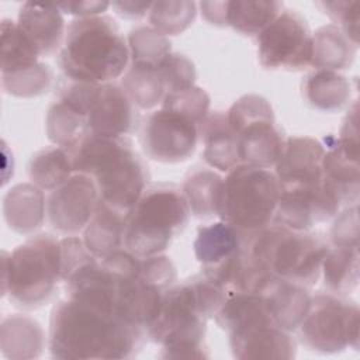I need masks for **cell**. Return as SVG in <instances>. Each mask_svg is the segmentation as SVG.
I'll return each mask as SVG.
<instances>
[{
  "label": "cell",
  "instance_id": "obj_1",
  "mask_svg": "<svg viewBox=\"0 0 360 360\" xmlns=\"http://www.w3.org/2000/svg\"><path fill=\"white\" fill-rule=\"evenodd\" d=\"M145 333L114 309L66 297L51 314L49 350L56 359H129Z\"/></svg>",
  "mask_w": 360,
  "mask_h": 360
},
{
  "label": "cell",
  "instance_id": "obj_2",
  "mask_svg": "<svg viewBox=\"0 0 360 360\" xmlns=\"http://www.w3.org/2000/svg\"><path fill=\"white\" fill-rule=\"evenodd\" d=\"M225 297L226 290L204 274L172 284L146 335L162 346L165 359H207V321L214 318Z\"/></svg>",
  "mask_w": 360,
  "mask_h": 360
},
{
  "label": "cell",
  "instance_id": "obj_3",
  "mask_svg": "<svg viewBox=\"0 0 360 360\" xmlns=\"http://www.w3.org/2000/svg\"><path fill=\"white\" fill-rule=\"evenodd\" d=\"M66 150L75 173L90 176L100 200L122 212L128 214L146 188V167L125 136L87 134Z\"/></svg>",
  "mask_w": 360,
  "mask_h": 360
},
{
  "label": "cell",
  "instance_id": "obj_4",
  "mask_svg": "<svg viewBox=\"0 0 360 360\" xmlns=\"http://www.w3.org/2000/svg\"><path fill=\"white\" fill-rule=\"evenodd\" d=\"M59 62L73 82L110 83L127 70L129 48L111 17H82L69 24Z\"/></svg>",
  "mask_w": 360,
  "mask_h": 360
},
{
  "label": "cell",
  "instance_id": "obj_5",
  "mask_svg": "<svg viewBox=\"0 0 360 360\" xmlns=\"http://www.w3.org/2000/svg\"><path fill=\"white\" fill-rule=\"evenodd\" d=\"M188 215L187 201L177 187H146L128 212L124 248L139 257L160 255L186 228Z\"/></svg>",
  "mask_w": 360,
  "mask_h": 360
},
{
  "label": "cell",
  "instance_id": "obj_6",
  "mask_svg": "<svg viewBox=\"0 0 360 360\" xmlns=\"http://www.w3.org/2000/svg\"><path fill=\"white\" fill-rule=\"evenodd\" d=\"M328 249L321 238L278 224L255 232L249 245L252 259L267 273L305 287L318 281Z\"/></svg>",
  "mask_w": 360,
  "mask_h": 360
},
{
  "label": "cell",
  "instance_id": "obj_7",
  "mask_svg": "<svg viewBox=\"0 0 360 360\" xmlns=\"http://www.w3.org/2000/svg\"><path fill=\"white\" fill-rule=\"evenodd\" d=\"M60 280V239L39 233L3 252V294L20 307L46 302Z\"/></svg>",
  "mask_w": 360,
  "mask_h": 360
},
{
  "label": "cell",
  "instance_id": "obj_8",
  "mask_svg": "<svg viewBox=\"0 0 360 360\" xmlns=\"http://www.w3.org/2000/svg\"><path fill=\"white\" fill-rule=\"evenodd\" d=\"M280 184L264 167L238 165L222 180L218 217L245 232H257L273 222Z\"/></svg>",
  "mask_w": 360,
  "mask_h": 360
},
{
  "label": "cell",
  "instance_id": "obj_9",
  "mask_svg": "<svg viewBox=\"0 0 360 360\" xmlns=\"http://www.w3.org/2000/svg\"><path fill=\"white\" fill-rule=\"evenodd\" d=\"M253 233L224 221L200 226L193 248L202 274L226 292L238 291L252 264L249 245Z\"/></svg>",
  "mask_w": 360,
  "mask_h": 360
},
{
  "label": "cell",
  "instance_id": "obj_10",
  "mask_svg": "<svg viewBox=\"0 0 360 360\" xmlns=\"http://www.w3.org/2000/svg\"><path fill=\"white\" fill-rule=\"evenodd\" d=\"M226 117L236 136L240 163L264 169L276 165L285 139L276 125L270 103L263 96L239 97L226 111Z\"/></svg>",
  "mask_w": 360,
  "mask_h": 360
},
{
  "label": "cell",
  "instance_id": "obj_11",
  "mask_svg": "<svg viewBox=\"0 0 360 360\" xmlns=\"http://www.w3.org/2000/svg\"><path fill=\"white\" fill-rule=\"evenodd\" d=\"M360 311L354 301L339 294L311 297L309 309L298 326L301 340L314 352L339 353L359 349Z\"/></svg>",
  "mask_w": 360,
  "mask_h": 360
},
{
  "label": "cell",
  "instance_id": "obj_12",
  "mask_svg": "<svg viewBox=\"0 0 360 360\" xmlns=\"http://www.w3.org/2000/svg\"><path fill=\"white\" fill-rule=\"evenodd\" d=\"M259 62L266 69H301L311 65L312 34L295 10L281 11L257 34Z\"/></svg>",
  "mask_w": 360,
  "mask_h": 360
},
{
  "label": "cell",
  "instance_id": "obj_13",
  "mask_svg": "<svg viewBox=\"0 0 360 360\" xmlns=\"http://www.w3.org/2000/svg\"><path fill=\"white\" fill-rule=\"evenodd\" d=\"M198 139V124L167 108L149 114L141 128V145L145 153L165 163H177L190 158Z\"/></svg>",
  "mask_w": 360,
  "mask_h": 360
},
{
  "label": "cell",
  "instance_id": "obj_14",
  "mask_svg": "<svg viewBox=\"0 0 360 360\" xmlns=\"http://www.w3.org/2000/svg\"><path fill=\"white\" fill-rule=\"evenodd\" d=\"M340 205V200L323 179L311 186L280 187V198L271 224L294 231H308L314 224L335 217Z\"/></svg>",
  "mask_w": 360,
  "mask_h": 360
},
{
  "label": "cell",
  "instance_id": "obj_15",
  "mask_svg": "<svg viewBox=\"0 0 360 360\" xmlns=\"http://www.w3.org/2000/svg\"><path fill=\"white\" fill-rule=\"evenodd\" d=\"M98 200L94 180L87 174L75 173L52 190L46 204L49 222L59 232L76 233L86 228Z\"/></svg>",
  "mask_w": 360,
  "mask_h": 360
},
{
  "label": "cell",
  "instance_id": "obj_16",
  "mask_svg": "<svg viewBox=\"0 0 360 360\" xmlns=\"http://www.w3.org/2000/svg\"><path fill=\"white\" fill-rule=\"evenodd\" d=\"M86 112L89 134L125 136L135 124L134 104L122 86L86 83Z\"/></svg>",
  "mask_w": 360,
  "mask_h": 360
},
{
  "label": "cell",
  "instance_id": "obj_17",
  "mask_svg": "<svg viewBox=\"0 0 360 360\" xmlns=\"http://www.w3.org/2000/svg\"><path fill=\"white\" fill-rule=\"evenodd\" d=\"M359 135L340 132L329 138L322 158V173L326 184L342 204H356L359 200Z\"/></svg>",
  "mask_w": 360,
  "mask_h": 360
},
{
  "label": "cell",
  "instance_id": "obj_18",
  "mask_svg": "<svg viewBox=\"0 0 360 360\" xmlns=\"http://www.w3.org/2000/svg\"><path fill=\"white\" fill-rule=\"evenodd\" d=\"M325 146L309 136H291L284 141L276 162L280 187L311 186L322 181V158Z\"/></svg>",
  "mask_w": 360,
  "mask_h": 360
},
{
  "label": "cell",
  "instance_id": "obj_19",
  "mask_svg": "<svg viewBox=\"0 0 360 360\" xmlns=\"http://www.w3.org/2000/svg\"><path fill=\"white\" fill-rule=\"evenodd\" d=\"M233 357L290 360L295 356L297 345L288 330L276 323H262L229 333Z\"/></svg>",
  "mask_w": 360,
  "mask_h": 360
},
{
  "label": "cell",
  "instance_id": "obj_20",
  "mask_svg": "<svg viewBox=\"0 0 360 360\" xmlns=\"http://www.w3.org/2000/svg\"><path fill=\"white\" fill-rule=\"evenodd\" d=\"M82 98L80 90L73 82L48 110L45 120L46 135L60 148L70 149L89 134L87 114Z\"/></svg>",
  "mask_w": 360,
  "mask_h": 360
},
{
  "label": "cell",
  "instance_id": "obj_21",
  "mask_svg": "<svg viewBox=\"0 0 360 360\" xmlns=\"http://www.w3.org/2000/svg\"><path fill=\"white\" fill-rule=\"evenodd\" d=\"M259 292L263 294L274 322L281 329L288 332L298 329L311 304L305 285L270 276Z\"/></svg>",
  "mask_w": 360,
  "mask_h": 360
},
{
  "label": "cell",
  "instance_id": "obj_22",
  "mask_svg": "<svg viewBox=\"0 0 360 360\" xmlns=\"http://www.w3.org/2000/svg\"><path fill=\"white\" fill-rule=\"evenodd\" d=\"M17 24L37 46L41 56L53 53L63 39L65 20L55 3H24Z\"/></svg>",
  "mask_w": 360,
  "mask_h": 360
},
{
  "label": "cell",
  "instance_id": "obj_23",
  "mask_svg": "<svg viewBox=\"0 0 360 360\" xmlns=\"http://www.w3.org/2000/svg\"><path fill=\"white\" fill-rule=\"evenodd\" d=\"M201 142L204 145V160L214 169L229 172L240 165L238 143L232 131L226 111H212L198 125Z\"/></svg>",
  "mask_w": 360,
  "mask_h": 360
},
{
  "label": "cell",
  "instance_id": "obj_24",
  "mask_svg": "<svg viewBox=\"0 0 360 360\" xmlns=\"http://www.w3.org/2000/svg\"><path fill=\"white\" fill-rule=\"evenodd\" d=\"M127 212H122L103 200H98L96 211L84 228V243L97 257L103 259L124 248Z\"/></svg>",
  "mask_w": 360,
  "mask_h": 360
},
{
  "label": "cell",
  "instance_id": "obj_25",
  "mask_svg": "<svg viewBox=\"0 0 360 360\" xmlns=\"http://www.w3.org/2000/svg\"><path fill=\"white\" fill-rule=\"evenodd\" d=\"M4 218L18 233H31L38 229L45 217V197L35 184L21 183L11 187L3 201Z\"/></svg>",
  "mask_w": 360,
  "mask_h": 360
},
{
  "label": "cell",
  "instance_id": "obj_26",
  "mask_svg": "<svg viewBox=\"0 0 360 360\" xmlns=\"http://www.w3.org/2000/svg\"><path fill=\"white\" fill-rule=\"evenodd\" d=\"M45 335L41 325L27 315H11L3 319L0 346L10 359H34L42 353Z\"/></svg>",
  "mask_w": 360,
  "mask_h": 360
},
{
  "label": "cell",
  "instance_id": "obj_27",
  "mask_svg": "<svg viewBox=\"0 0 360 360\" xmlns=\"http://www.w3.org/2000/svg\"><path fill=\"white\" fill-rule=\"evenodd\" d=\"M357 45L333 24L323 25L312 34L311 65L318 69L340 70L352 65Z\"/></svg>",
  "mask_w": 360,
  "mask_h": 360
},
{
  "label": "cell",
  "instance_id": "obj_28",
  "mask_svg": "<svg viewBox=\"0 0 360 360\" xmlns=\"http://www.w3.org/2000/svg\"><path fill=\"white\" fill-rule=\"evenodd\" d=\"M222 180L218 173L204 167H197L188 173L181 193L187 201L190 214L201 219L218 217Z\"/></svg>",
  "mask_w": 360,
  "mask_h": 360
},
{
  "label": "cell",
  "instance_id": "obj_29",
  "mask_svg": "<svg viewBox=\"0 0 360 360\" xmlns=\"http://www.w3.org/2000/svg\"><path fill=\"white\" fill-rule=\"evenodd\" d=\"M304 93L312 107L322 111H336L350 100L352 87L350 82L338 72L318 69L307 77Z\"/></svg>",
  "mask_w": 360,
  "mask_h": 360
},
{
  "label": "cell",
  "instance_id": "obj_30",
  "mask_svg": "<svg viewBox=\"0 0 360 360\" xmlns=\"http://www.w3.org/2000/svg\"><path fill=\"white\" fill-rule=\"evenodd\" d=\"M325 287L333 294H349L359 284V246L329 248L321 266Z\"/></svg>",
  "mask_w": 360,
  "mask_h": 360
},
{
  "label": "cell",
  "instance_id": "obj_31",
  "mask_svg": "<svg viewBox=\"0 0 360 360\" xmlns=\"http://www.w3.org/2000/svg\"><path fill=\"white\" fill-rule=\"evenodd\" d=\"M281 10L283 3L273 0L225 1V25L246 35H257Z\"/></svg>",
  "mask_w": 360,
  "mask_h": 360
},
{
  "label": "cell",
  "instance_id": "obj_32",
  "mask_svg": "<svg viewBox=\"0 0 360 360\" xmlns=\"http://www.w3.org/2000/svg\"><path fill=\"white\" fill-rule=\"evenodd\" d=\"M159 65L134 63L131 62L122 79V89L131 98L132 104L148 110L156 104H162L166 89L159 73Z\"/></svg>",
  "mask_w": 360,
  "mask_h": 360
},
{
  "label": "cell",
  "instance_id": "obj_33",
  "mask_svg": "<svg viewBox=\"0 0 360 360\" xmlns=\"http://www.w3.org/2000/svg\"><path fill=\"white\" fill-rule=\"evenodd\" d=\"M1 37V75H10L38 65L41 56L37 46L22 32L17 22L3 20Z\"/></svg>",
  "mask_w": 360,
  "mask_h": 360
},
{
  "label": "cell",
  "instance_id": "obj_34",
  "mask_svg": "<svg viewBox=\"0 0 360 360\" xmlns=\"http://www.w3.org/2000/svg\"><path fill=\"white\" fill-rule=\"evenodd\" d=\"M75 173L72 158L65 148L51 146L37 152L28 166L31 181L42 190H53Z\"/></svg>",
  "mask_w": 360,
  "mask_h": 360
},
{
  "label": "cell",
  "instance_id": "obj_35",
  "mask_svg": "<svg viewBox=\"0 0 360 360\" xmlns=\"http://www.w3.org/2000/svg\"><path fill=\"white\" fill-rule=\"evenodd\" d=\"M194 1H155L149 10L152 28L163 35H177L187 30L195 18Z\"/></svg>",
  "mask_w": 360,
  "mask_h": 360
},
{
  "label": "cell",
  "instance_id": "obj_36",
  "mask_svg": "<svg viewBox=\"0 0 360 360\" xmlns=\"http://www.w3.org/2000/svg\"><path fill=\"white\" fill-rule=\"evenodd\" d=\"M128 48L129 59L134 63L159 65L169 53H172V44L167 37L146 25L129 31Z\"/></svg>",
  "mask_w": 360,
  "mask_h": 360
},
{
  "label": "cell",
  "instance_id": "obj_37",
  "mask_svg": "<svg viewBox=\"0 0 360 360\" xmlns=\"http://www.w3.org/2000/svg\"><path fill=\"white\" fill-rule=\"evenodd\" d=\"M1 79L7 93L17 97H34L49 89L52 75L46 65L38 63L24 70L1 75Z\"/></svg>",
  "mask_w": 360,
  "mask_h": 360
},
{
  "label": "cell",
  "instance_id": "obj_38",
  "mask_svg": "<svg viewBox=\"0 0 360 360\" xmlns=\"http://www.w3.org/2000/svg\"><path fill=\"white\" fill-rule=\"evenodd\" d=\"M210 101L207 91L194 84L188 89L166 94L162 101V108L180 112L200 125L210 112Z\"/></svg>",
  "mask_w": 360,
  "mask_h": 360
},
{
  "label": "cell",
  "instance_id": "obj_39",
  "mask_svg": "<svg viewBox=\"0 0 360 360\" xmlns=\"http://www.w3.org/2000/svg\"><path fill=\"white\" fill-rule=\"evenodd\" d=\"M158 68L166 94L194 86L197 73L193 62L187 56L172 52L159 63Z\"/></svg>",
  "mask_w": 360,
  "mask_h": 360
},
{
  "label": "cell",
  "instance_id": "obj_40",
  "mask_svg": "<svg viewBox=\"0 0 360 360\" xmlns=\"http://www.w3.org/2000/svg\"><path fill=\"white\" fill-rule=\"evenodd\" d=\"M323 7L325 13L340 27L345 35L359 44V20H360V3L359 1H322L318 3Z\"/></svg>",
  "mask_w": 360,
  "mask_h": 360
},
{
  "label": "cell",
  "instance_id": "obj_41",
  "mask_svg": "<svg viewBox=\"0 0 360 360\" xmlns=\"http://www.w3.org/2000/svg\"><path fill=\"white\" fill-rule=\"evenodd\" d=\"M333 246H359V211L357 204L340 212L330 229Z\"/></svg>",
  "mask_w": 360,
  "mask_h": 360
},
{
  "label": "cell",
  "instance_id": "obj_42",
  "mask_svg": "<svg viewBox=\"0 0 360 360\" xmlns=\"http://www.w3.org/2000/svg\"><path fill=\"white\" fill-rule=\"evenodd\" d=\"M56 4L60 11L79 15V18L101 15V13H104L110 6L108 1H68Z\"/></svg>",
  "mask_w": 360,
  "mask_h": 360
},
{
  "label": "cell",
  "instance_id": "obj_43",
  "mask_svg": "<svg viewBox=\"0 0 360 360\" xmlns=\"http://www.w3.org/2000/svg\"><path fill=\"white\" fill-rule=\"evenodd\" d=\"M112 8H115L117 14L124 18L138 20L149 13L152 3H138V1H112L110 3Z\"/></svg>",
  "mask_w": 360,
  "mask_h": 360
},
{
  "label": "cell",
  "instance_id": "obj_44",
  "mask_svg": "<svg viewBox=\"0 0 360 360\" xmlns=\"http://www.w3.org/2000/svg\"><path fill=\"white\" fill-rule=\"evenodd\" d=\"M202 17L219 27H225V1H202L200 3Z\"/></svg>",
  "mask_w": 360,
  "mask_h": 360
}]
</instances>
